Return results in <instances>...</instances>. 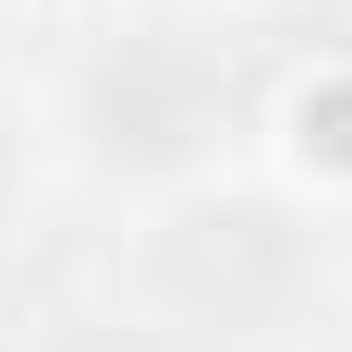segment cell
<instances>
[{
  "label": "cell",
  "instance_id": "6da1fadb",
  "mask_svg": "<svg viewBox=\"0 0 352 352\" xmlns=\"http://www.w3.org/2000/svg\"><path fill=\"white\" fill-rule=\"evenodd\" d=\"M146 280H158V304H170L195 340H267V328L304 304V280H316V243H304L280 207L219 195V207H182L170 231L146 243Z\"/></svg>",
  "mask_w": 352,
  "mask_h": 352
},
{
  "label": "cell",
  "instance_id": "7a4b0ae2",
  "mask_svg": "<svg viewBox=\"0 0 352 352\" xmlns=\"http://www.w3.org/2000/svg\"><path fill=\"white\" fill-rule=\"evenodd\" d=\"M85 109H98V146H109V158L170 170V158H195V146L219 134L231 85H219L182 36H122V49L98 61V85H85Z\"/></svg>",
  "mask_w": 352,
  "mask_h": 352
},
{
  "label": "cell",
  "instance_id": "3957f363",
  "mask_svg": "<svg viewBox=\"0 0 352 352\" xmlns=\"http://www.w3.org/2000/svg\"><path fill=\"white\" fill-rule=\"evenodd\" d=\"M61 352H158V340H146V328H73Z\"/></svg>",
  "mask_w": 352,
  "mask_h": 352
},
{
  "label": "cell",
  "instance_id": "277c9868",
  "mask_svg": "<svg viewBox=\"0 0 352 352\" xmlns=\"http://www.w3.org/2000/svg\"><path fill=\"white\" fill-rule=\"evenodd\" d=\"M0 207H12V134H0Z\"/></svg>",
  "mask_w": 352,
  "mask_h": 352
}]
</instances>
